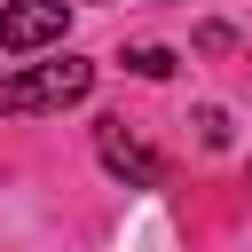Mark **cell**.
Masks as SVG:
<instances>
[{
    "mask_svg": "<svg viewBox=\"0 0 252 252\" xmlns=\"http://www.w3.org/2000/svg\"><path fill=\"white\" fill-rule=\"evenodd\" d=\"M94 94V63L87 55H55V63H24L0 79V118H32V110H71Z\"/></svg>",
    "mask_w": 252,
    "mask_h": 252,
    "instance_id": "6da1fadb",
    "label": "cell"
},
{
    "mask_svg": "<svg viewBox=\"0 0 252 252\" xmlns=\"http://www.w3.org/2000/svg\"><path fill=\"white\" fill-rule=\"evenodd\" d=\"M71 32V0H0V55H39Z\"/></svg>",
    "mask_w": 252,
    "mask_h": 252,
    "instance_id": "7a4b0ae2",
    "label": "cell"
},
{
    "mask_svg": "<svg viewBox=\"0 0 252 252\" xmlns=\"http://www.w3.org/2000/svg\"><path fill=\"white\" fill-rule=\"evenodd\" d=\"M94 158H102L118 181H134V189H165V158H158L126 118H102V126H94Z\"/></svg>",
    "mask_w": 252,
    "mask_h": 252,
    "instance_id": "3957f363",
    "label": "cell"
},
{
    "mask_svg": "<svg viewBox=\"0 0 252 252\" xmlns=\"http://www.w3.org/2000/svg\"><path fill=\"white\" fill-rule=\"evenodd\" d=\"M126 71H134V79H173L181 55H173V47H126Z\"/></svg>",
    "mask_w": 252,
    "mask_h": 252,
    "instance_id": "277c9868",
    "label": "cell"
},
{
    "mask_svg": "<svg viewBox=\"0 0 252 252\" xmlns=\"http://www.w3.org/2000/svg\"><path fill=\"white\" fill-rule=\"evenodd\" d=\"M197 142H205V150H228V110H220V102L197 110Z\"/></svg>",
    "mask_w": 252,
    "mask_h": 252,
    "instance_id": "5b68a950",
    "label": "cell"
},
{
    "mask_svg": "<svg viewBox=\"0 0 252 252\" xmlns=\"http://www.w3.org/2000/svg\"><path fill=\"white\" fill-rule=\"evenodd\" d=\"M244 181H252V165H244Z\"/></svg>",
    "mask_w": 252,
    "mask_h": 252,
    "instance_id": "8992f818",
    "label": "cell"
}]
</instances>
